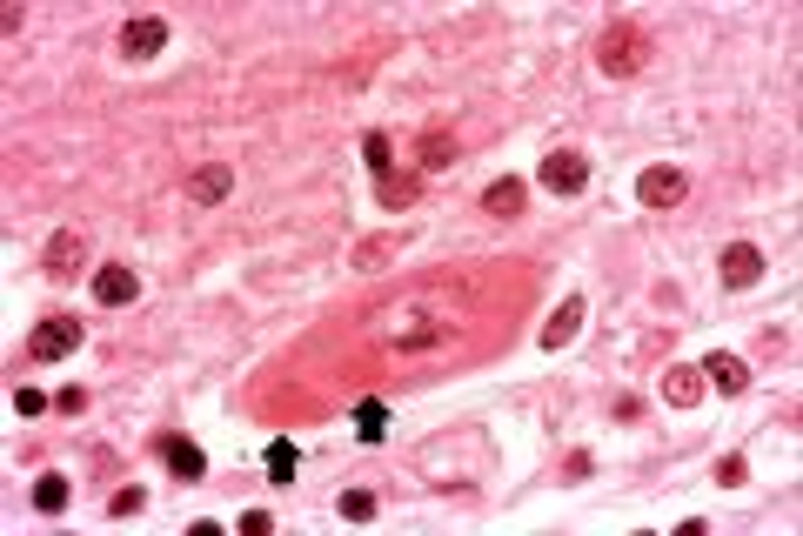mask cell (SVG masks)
<instances>
[{
	"label": "cell",
	"mask_w": 803,
	"mask_h": 536,
	"mask_svg": "<svg viewBox=\"0 0 803 536\" xmlns=\"http://www.w3.org/2000/svg\"><path fill=\"white\" fill-rule=\"evenodd\" d=\"M596 68L610 74V81H630V74H643V68H650V34H643L637 21H617V28H602V41H596Z\"/></svg>",
	"instance_id": "cell-1"
},
{
	"label": "cell",
	"mask_w": 803,
	"mask_h": 536,
	"mask_svg": "<svg viewBox=\"0 0 803 536\" xmlns=\"http://www.w3.org/2000/svg\"><path fill=\"white\" fill-rule=\"evenodd\" d=\"M81 269H88V242H81V229H54L48 249H41V275H48V282H81Z\"/></svg>",
	"instance_id": "cell-2"
},
{
	"label": "cell",
	"mask_w": 803,
	"mask_h": 536,
	"mask_svg": "<svg viewBox=\"0 0 803 536\" xmlns=\"http://www.w3.org/2000/svg\"><path fill=\"white\" fill-rule=\"evenodd\" d=\"M81 348V322L74 315H48L34 335H28V363H61V355Z\"/></svg>",
	"instance_id": "cell-3"
},
{
	"label": "cell",
	"mask_w": 803,
	"mask_h": 536,
	"mask_svg": "<svg viewBox=\"0 0 803 536\" xmlns=\"http://www.w3.org/2000/svg\"><path fill=\"white\" fill-rule=\"evenodd\" d=\"M536 182H542L549 195H582V189H589V161H582L576 148H556V154H542Z\"/></svg>",
	"instance_id": "cell-4"
},
{
	"label": "cell",
	"mask_w": 803,
	"mask_h": 536,
	"mask_svg": "<svg viewBox=\"0 0 803 536\" xmlns=\"http://www.w3.org/2000/svg\"><path fill=\"white\" fill-rule=\"evenodd\" d=\"M683 195H690V174L670 168V161H657V168L637 174V202H643V209H677Z\"/></svg>",
	"instance_id": "cell-5"
},
{
	"label": "cell",
	"mask_w": 803,
	"mask_h": 536,
	"mask_svg": "<svg viewBox=\"0 0 803 536\" xmlns=\"http://www.w3.org/2000/svg\"><path fill=\"white\" fill-rule=\"evenodd\" d=\"M763 269H770V262H763V249H756V242H730V249L716 255L723 289H756V282H763Z\"/></svg>",
	"instance_id": "cell-6"
},
{
	"label": "cell",
	"mask_w": 803,
	"mask_h": 536,
	"mask_svg": "<svg viewBox=\"0 0 803 536\" xmlns=\"http://www.w3.org/2000/svg\"><path fill=\"white\" fill-rule=\"evenodd\" d=\"M228 189H235V168H228V161H209V168L187 174V202H194V209H222Z\"/></svg>",
	"instance_id": "cell-7"
},
{
	"label": "cell",
	"mask_w": 803,
	"mask_h": 536,
	"mask_svg": "<svg viewBox=\"0 0 803 536\" xmlns=\"http://www.w3.org/2000/svg\"><path fill=\"white\" fill-rule=\"evenodd\" d=\"M697 370H703V383L723 390V396H743V390H750V363H743V355H730V348H710Z\"/></svg>",
	"instance_id": "cell-8"
},
{
	"label": "cell",
	"mask_w": 803,
	"mask_h": 536,
	"mask_svg": "<svg viewBox=\"0 0 803 536\" xmlns=\"http://www.w3.org/2000/svg\"><path fill=\"white\" fill-rule=\"evenodd\" d=\"M161 48H167V21H161V14H134V21L121 28V54H128V61H154Z\"/></svg>",
	"instance_id": "cell-9"
},
{
	"label": "cell",
	"mask_w": 803,
	"mask_h": 536,
	"mask_svg": "<svg viewBox=\"0 0 803 536\" xmlns=\"http://www.w3.org/2000/svg\"><path fill=\"white\" fill-rule=\"evenodd\" d=\"M134 295H141V275H134L128 262H101V269H94V302H101V309H128Z\"/></svg>",
	"instance_id": "cell-10"
},
{
	"label": "cell",
	"mask_w": 803,
	"mask_h": 536,
	"mask_svg": "<svg viewBox=\"0 0 803 536\" xmlns=\"http://www.w3.org/2000/svg\"><path fill=\"white\" fill-rule=\"evenodd\" d=\"M703 390H710V383H703V370L670 363V376H663V403H670V409H697V403H703Z\"/></svg>",
	"instance_id": "cell-11"
},
{
	"label": "cell",
	"mask_w": 803,
	"mask_h": 536,
	"mask_svg": "<svg viewBox=\"0 0 803 536\" xmlns=\"http://www.w3.org/2000/svg\"><path fill=\"white\" fill-rule=\"evenodd\" d=\"M161 463H167L181 483H201V476H209V456H201L187 436H161Z\"/></svg>",
	"instance_id": "cell-12"
},
{
	"label": "cell",
	"mask_w": 803,
	"mask_h": 536,
	"mask_svg": "<svg viewBox=\"0 0 803 536\" xmlns=\"http://www.w3.org/2000/svg\"><path fill=\"white\" fill-rule=\"evenodd\" d=\"M522 202H529V189L516 182V174H502V182H489V189H482V215H496V222L522 215Z\"/></svg>",
	"instance_id": "cell-13"
},
{
	"label": "cell",
	"mask_w": 803,
	"mask_h": 536,
	"mask_svg": "<svg viewBox=\"0 0 803 536\" xmlns=\"http://www.w3.org/2000/svg\"><path fill=\"white\" fill-rule=\"evenodd\" d=\"M576 328H582V295H562V309L542 322V348H562V342H576Z\"/></svg>",
	"instance_id": "cell-14"
},
{
	"label": "cell",
	"mask_w": 803,
	"mask_h": 536,
	"mask_svg": "<svg viewBox=\"0 0 803 536\" xmlns=\"http://www.w3.org/2000/svg\"><path fill=\"white\" fill-rule=\"evenodd\" d=\"M262 469H268V483H275V489H295V469H302V449H295V443H268V456H262Z\"/></svg>",
	"instance_id": "cell-15"
},
{
	"label": "cell",
	"mask_w": 803,
	"mask_h": 536,
	"mask_svg": "<svg viewBox=\"0 0 803 536\" xmlns=\"http://www.w3.org/2000/svg\"><path fill=\"white\" fill-rule=\"evenodd\" d=\"M416 161H423L429 174H436V168H449V161H456V134H449V128H429V134L416 141Z\"/></svg>",
	"instance_id": "cell-16"
},
{
	"label": "cell",
	"mask_w": 803,
	"mask_h": 536,
	"mask_svg": "<svg viewBox=\"0 0 803 536\" xmlns=\"http://www.w3.org/2000/svg\"><path fill=\"white\" fill-rule=\"evenodd\" d=\"M68 496H74V489H68V476H61V469L34 476V509H41V516H61V509H68Z\"/></svg>",
	"instance_id": "cell-17"
},
{
	"label": "cell",
	"mask_w": 803,
	"mask_h": 536,
	"mask_svg": "<svg viewBox=\"0 0 803 536\" xmlns=\"http://www.w3.org/2000/svg\"><path fill=\"white\" fill-rule=\"evenodd\" d=\"M362 161H368L375 182H382V174H395V141H388L382 128H368V134H362Z\"/></svg>",
	"instance_id": "cell-18"
},
{
	"label": "cell",
	"mask_w": 803,
	"mask_h": 536,
	"mask_svg": "<svg viewBox=\"0 0 803 536\" xmlns=\"http://www.w3.org/2000/svg\"><path fill=\"white\" fill-rule=\"evenodd\" d=\"M355 436H362V443H382V436H388V403H375V396L355 403Z\"/></svg>",
	"instance_id": "cell-19"
},
{
	"label": "cell",
	"mask_w": 803,
	"mask_h": 536,
	"mask_svg": "<svg viewBox=\"0 0 803 536\" xmlns=\"http://www.w3.org/2000/svg\"><path fill=\"white\" fill-rule=\"evenodd\" d=\"M416 174H382V182H375V195H382V209H409L416 202Z\"/></svg>",
	"instance_id": "cell-20"
},
{
	"label": "cell",
	"mask_w": 803,
	"mask_h": 536,
	"mask_svg": "<svg viewBox=\"0 0 803 536\" xmlns=\"http://www.w3.org/2000/svg\"><path fill=\"white\" fill-rule=\"evenodd\" d=\"M335 509H342V523H368V516H375V496H368V489H342Z\"/></svg>",
	"instance_id": "cell-21"
},
{
	"label": "cell",
	"mask_w": 803,
	"mask_h": 536,
	"mask_svg": "<svg viewBox=\"0 0 803 536\" xmlns=\"http://www.w3.org/2000/svg\"><path fill=\"white\" fill-rule=\"evenodd\" d=\"M134 509H148V489H141V483H128V489L108 496V516H134Z\"/></svg>",
	"instance_id": "cell-22"
},
{
	"label": "cell",
	"mask_w": 803,
	"mask_h": 536,
	"mask_svg": "<svg viewBox=\"0 0 803 536\" xmlns=\"http://www.w3.org/2000/svg\"><path fill=\"white\" fill-rule=\"evenodd\" d=\"M14 409H21V416H28V423H34V416H41V409H48V396H41V390H34V383H28V390H14Z\"/></svg>",
	"instance_id": "cell-23"
},
{
	"label": "cell",
	"mask_w": 803,
	"mask_h": 536,
	"mask_svg": "<svg viewBox=\"0 0 803 536\" xmlns=\"http://www.w3.org/2000/svg\"><path fill=\"white\" fill-rule=\"evenodd\" d=\"M54 409H61V416H81V409H88V396H81V390H61V396H54Z\"/></svg>",
	"instance_id": "cell-24"
},
{
	"label": "cell",
	"mask_w": 803,
	"mask_h": 536,
	"mask_svg": "<svg viewBox=\"0 0 803 536\" xmlns=\"http://www.w3.org/2000/svg\"><path fill=\"white\" fill-rule=\"evenodd\" d=\"M242 529H248V536H268V529H275V516H268V509H248V516H242Z\"/></svg>",
	"instance_id": "cell-25"
},
{
	"label": "cell",
	"mask_w": 803,
	"mask_h": 536,
	"mask_svg": "<svg viewBox=\"0 0 803 536\" xmlns=\"http://www.w3.org/2000/svg\"><path fill=\"white\" fill-rule=\"evenodd\" d=\"M716 483H743V456H723V463H716Z\"/></svg>",
	"instance_id": "cell-26"
}]
</instances>
